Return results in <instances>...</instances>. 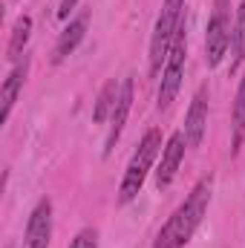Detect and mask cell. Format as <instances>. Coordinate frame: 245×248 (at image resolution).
<instances>
[{
    "label": "cell",
    "instance_id": "cell-1",
    "mask_svg": "<svg viewBox=\"0 0 245 248\" xmlns=\"http://www.w3.org/2000/svg\"><path fill=\"white\" fill-rule=\"evenodd\" d=\"M211 205V176L202 179L199 185L190 190V196L173 211V217L162 225V231L156 234L153 248H182L190 243V237L196 234L205 211Z\"/></svg>",
    "mask_w": 245,
    "mask_h": 248
},
{
    "label": "cell",
    "instance_id": "cell-2",
    "mask_svg": "<svg viewBox=\"0 0 245 248\" xmlns=\"http://www.w3.org/2000/svg\"><path fill=\"white\" fill-rule=\"evenodd\" d=\"M159 150H162V130L159 127H150L144 133V139L138 141V147H136V153H133V159H130V165L124 170L122 187H119V202L122 205L133 202L138 196V190L144 185V179H147V173H150Z\"/></svg>",
    "mask_w": 245,
    "mask_h": 248
},
{
    "label": "cell",
    "instance_id": "cell-3",
    "mask_svg": "<svg viewBox=\"0 0 245 248\" xmlns=\"http://www.w3.org/2000/svg\"><path fill=\"white\" fill-rule=\"evenodd\" d=\"M182 20H184V0H165L162 12L156 17L153 38H150V75L153 78L162 75L168 52H170V44H173L176 29L182 26Z\"/></svg>",
    "mask_w": 245,
    "mask_h": 248
},
{
    "label": "cell",
    "instance_id": "cell-4",
    "mask_svg": "<svg viewBox=\"0 0 245 248\" xmlns=\"http://www.w3.org/2000/svg\"><path fill=\"white\" fill-rule=\"evenodd\" d=\"M184 58H187V38H184V20H182V26L176 29V38L170 44L165 69H162V81H159V93H156L159 107H170V101L179 95V87H182L184 78Z\"/></svg>",
    "mask_w": 245,
    "mask_h": 248
},
{
    "label": "cell",
    "instance_id": "cell-5",
    "mask_svg": "<svg viewBox=\"0 0 245 248\" xmlns=\"http://www.w3.org/2000/svg\"><path fill=\"white\" fill-rule=\"evenodd\" d=\"M231 0H214V15L205 32V61L208 66H219L231 46Z\"/></svg>",
    "mask_w": 245,
    "mask_h": 248
},
{
    "label": "cell",
    "instance_id": "cell-6",
    "mask_svg": "<svg viewBox=\"0 0 245 248\" xmlns=\"http://www.w3.org/2000/svg\"><path fill=\"white\" fill-rule=\"evenodd\" d=\"M49 240H52V202L41 199L26 222L23 248H49Z\"/></svg>",
    "mask_w": 245,
    "mask_h": 248
},
{
    "label": "cell",
    "instance_id": "cell-7",
    "mask_svg": "<svg viewBox=\"0 0 245 248\" xmlns=\"http://www.w3.org/2000/svg\"><path fill=\"white\" fill-rule=\"evenodd\" d=\"M184 147H187L184 130L173 133V136L168 139V144H165V150H162V162H159V168H156V187H159V190H165V187L173 182V176H176V170H179V165H182V159H184Z\"/></svg>",
    "mask_w": 245,
    "mask_h": 248
},
{
    "label": "cell",
    "instance_id": "cell-8",
    "mask_svg": "<svg viewBox=\"0 0 245 248\" xmlns=\"http://www.w3.org/2000/svg\"><path fill=\"white\" fill-rule=\"evenodd\" d=\"M205 130H208V87L202 84L190 101V110L184 116V139H187V147H199L202 139H205Z\"/></svg>",
    "mask_w": 245,
    "mask_h": 248
},
{
    "label": "cell",
    "instance_id": "cell-9",
    "mask_svg": "<svg viewBox=\"0 0 245 248\" xmlns=\"http://www.w3.org/2000/svg\"><path fill=\"white\" fill-rule=\"evenodd\" d=\"M130 107H133V78H124L122 81V93H119V104L113 110V119H110V133H107V141H104V156L113 153L119 136H122L127 116H130Z\"/></svg>",
    "mask_w": 245,
    "mask_h": 248
},
{
    "label": "cell",
    "instance_id": "cell-10",
    "mask_svg": "<svg viewBox=\"0 0 245 248\" xmlns=\"http://www.w3.org/2000/svg\"><path fill=\"white\" fill-rule=\"evenodd\" d=\"M87 23H90V15L84 12V15H78L75 20H69L66 26L61 29V35H58V44H55V55H52V63H61L66 61L72 52H75V46L84 41V35H87Z\"/></svg>",
    "mask_w": 245,
    "mask_h": 248
},
{
    "label": "cell",
    "instance_id": "cell-11",
    "mask_svg": "<svg viewBox=\"0 0 245 248\" xmlns=\"http://www.w3.org/2000/svg\"><path fill=\"white\" fill-rule=\"evenodd\" d=\"M26 72H29V61L23 58L20 63H15V69H12L9 78L3 81V90H0V104H3V110H0V122H9L12 107H15V101H17V95H20V90H23Z\"/></svg>",
    "mask_w": 245,
    "mask_h": 248
},
{
    "label": "cell",
    "instance_id": "cell-12",
    "mask_svg": "<svg viewBox=\"0 0 245 248\" xmlns=\"http://www.w3.org/2000/svg\"><path fill=\"white\" fill-rule=\"evenodd\" d=\"M119 93H122V84H116V78H110L101 87V93L95 98V110H92V122L95 124H104L107 119H113V110L119 104Z\"/></svg>",
    "mask_w": 245,
    "mask_h": 248
},
{
    "label": "cell",
    "instance_id": "cell-13",
    "mask_svg": "<svg viewBox=\"0 0 245 248\" xmlns=\"http://www.w3.org/2000/svg\"><path fill=\"white\" fill-rule=\"evenodd\" d=\"M245 141V78L237 87L234 98V116H231V150H240Z\"/></svg>",
    "mask_w": 245,
    "mask_h": 248
},
{
    "label": "cell",
    "instance_id": "cell-14",
    "mask_svg": "<svg viewBox=\"0 0 245 248\" xmlns=\"http://www.w3.org/2000/svg\"><path fill=\"white\" fill-rule=\"evenodd\" d=\"M231 72H237L245 61V0L237 9V20H234V32H231Z\"/></svg>",
    "mask_w": 245,
    "mask_h": 248
},
{
    "label": "cell",
    "instance_id": "cell-15",
    "mask_svg": "<svg viewBox=\"0 0 245 248\" xmlns=\"http://www.w3.org/2000/svg\"><path fill=\"white\" fill-rule=\"evenodd\" d=\"M29 35H32V17L29 15H20L12 26V38H9V58H20L23 46L29 44Z\"/></svg>",
    "mask_w": 245,
    "mask_h": 248
},
{
    "label": "cell",
    "instance_id": "cell-16",
    "mask_svg": "<svg viewBox=\"0 0 245 248\" xmlns=\"http://www.w3.org/2000/svg\"><path fill=\"white\" fill-rule=\"evenodd\" d=\"M69 248H98V234L95 228H84L75 234V240L69 243Z\"/></svg>",
    "mask_w": 245,
    "mask_h": 248
},
{
    "label": "cell",
    "instance_id": "cell-17",
    "mask_svg": "<svg viewBox=\"0 0 245 248\" xmlns=\"http://www.w3.org/2000/svg\"><path fill=\"white\" fill-rule=\"evenodd\" d=\"M75 6H78V0H61V6H58V17L66 20V17H69V12H72Z\"/></svg>",
    "mask_w": 245,
    "mask_h": 248
}]
</instances>
